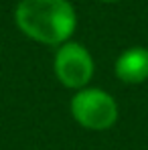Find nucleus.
<instances>
[{"label": "nucleus", "instance_id": "f257e3e1", "mask_svg": "<svg viewBox=\"0 0 148 150\" xmlns=\"http://www.w3.org/2000/svg\"><path fill=\"white\" fill-rule=\"evenodd\" d=\"M14 21L28 39L43 45H63L73 35L77 18L67 0H21Z\"/></svg>", "mask_w": 148, "mask_h": 150}, {"label": "nucleus", "instance_id": "7ed1b4c3", "mask_svg": "<svg viewBox=\"0 0 148 150\" xmlns=\"http://www.w3.org/2000/svg\"><path fill=\"white\" fill-rule=\"evenodd\" d=\"M55 75L69 89H83L93 77V59L79 43H63L55 53Z\"/></svg>", "mask_w": 148, "mask_h": 150}, {"label": "nucleus", "instance_id": "20e7f679", "mask_svg": "<svg viewBox=\"0 0 148 150\" xmlns=\"http://www.w3.org/2000/svg\"><path fill=\"white\" fill-rule=\"evenodd\" d=\"M116 77L128 83L136 85L148 79V51L142 47L126 49L116 61Z\"/></svg>", "mask_w": 148, "mask_h": 150}, {"label": "nucleus", "instance_id": "f03ea898", "mask_svg": "<svg viewBox=\"0 0 148 150\" xmlns=\"http://www.w3.org/2000/svg\"><path fill=\"white\" fill-rule=\"evenodd\" d=\"M71 116L85 130L103 132V130H110L116 124L118 103L103 89L83 87L71 100Z\"/></svg>", "mask_w": 148, "mask_h": 150}, {"label": "nucleus", "instance_id": "39448f33", "mask_svg": "<svg viewBox=\"0 0 148 150\" xmlns=\"http://www.w3.org/2000/svg\"><path fill=\"white\" fill-rule=\"evenodd\" d=\"M103 2H116V0H103Z\"/></svg>", "mask_w": 148, "mask_h": 150}]
</instances>
